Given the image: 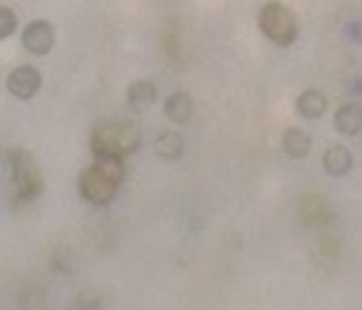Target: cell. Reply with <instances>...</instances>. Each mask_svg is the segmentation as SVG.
Listing matches in <instances>:
<instances>
[{"label": "cell", "mask_w": 362, "mask_h": 310, "mask_svg": "<svg viewBox=\"0 0 362 310\" xmlns=\"http://www.w3.org/2000/svg\"><path fill=\"white\" fill-rule=\"evenodd\" d=\"M92 164H95L100 171H105L110 179H115L117 184H122V181H124L127 166H124V156H122V154H112V151H97Z\"/></svg>", "instance_id": "5bb4252c"}, {"label": "cell", "mask_w": 362, "mask_h": 310, "mask_svg": "<svg viewBox=\"0 0 362 310\" xmlns=\"http://www.w3.org/2000/svg\"><path fill=\"white\" fill-rule=\"evenodd\" d=\"M281 147H283V151H286V156H291V159H305L313 149V142L303 130L291 127V130L283 132Z\"/></svg>", "instance_id": "8fae6325"}, {"label": "cell", "mask_w": 362, "mask_h": 310, "mask_svg": "<svg viewBox=\"0 0 362 310\" xmlns=\"http://www.w3.org/2000/svg\"><path fill=\"white\" fill-rule=\"evenodd\" d=\"M261 33L278 47H288L298 38V18L283 3H266L258 13Z\"/></svg>", "instance_id": "3957f363"}, {"label": "cell", "mask_w": 362, "mask_h": 310, "mask_svg": "<svg viewBox=\"0 0 362 310\" xmlns=\"http://www.w3.org/2000/svg\"><path fill=\"white\" fill-rule=\"evenodd\" d=\"M8 171H11L13 196H16L18 204H30L45 189L40 171H37V164L33 161V156L25 149H13L8 154Z\"/></svg>", "instance_id": "6da1fadb"}, {"label": "cell", "mask_w": 362, "mask_h": 310, "mask_svg": "<svg viewBox=\"0 0 362 310\" xmlns=\"http://www.w3.org/2000/svg\"><path fill=\"white\" fill-rule=\"evenodd\" d=\"M154 151L159 159L176 161L181 154H184V137H181L179 132H164V134L156 137Z\"/></svg>", "instance_id": "4fadbf2b"}, {"label": "cell", "mask_w": 362, "mask_h": 310, "mask_svg": "<svg viewBox=\"0 0 362 310\" xmlns=\"http://www.w3.org/2000/svg\"><path fill=\"white\" fill-rule=\"evenodd\" d=\"M55 45V28L47 21H33L30 25L23 30V47L30 55H47Z\"/></svg>", "instance_id": "5b68a950"}, {"label": "cell", "mask_w": 362, "mask_h": 310, "mask_svg": "<svg viewBox=\"0 0 362 310\" xmlns=\"http://www.w3.org/2000/svg\"><path fill=\"white\" fill-rule=\"evenodd\" d=\"M335 130L345 137H355L362 130V107L360 105H342L337 107L335 120H332Z\"/></svg>", "instance_id": "30bf717a"}, {"label": "cell", "mask_w": 362, "mask_h": 310, "mask_svg": "<svg viewBox=\"0 0 362 310\" xmlns=\"http://www.w3.org/2000/svg\"><path fill=\"white\" fill-rule=\"evenodd\" d=\"M164 115L169 122H174V125H189L194 117V100L187 95V92H174V95H169V100L164 102Z\"/></svg>", "instance_id": "52a82bcc"}, {"label": "cell", "mask_w": 362, "mask_h": 310, "mask_svg": "<svg viewBox=\"0 0 362 310\" xmlns=\"http://www.w3.org/2000/svg\"><path fill=\"white\" fill-rule=\"evenodd\" d=\"M6 85H8V92H11L13 97H18V100H33V97L37 95V90H40L42 77L35 67L21 65L8 75Z\"/></svg>", "instance_id": "8992f818"}, {"label": "cell", "mask_w": 362, "mask_h": 310, "mask_svg": "<svg viewBox=\"0 0 362 310\" xmlns=\"http://www.w3.org/2000/svg\"><path fill=\"white\" fill-rule=\"evenodd\" d=\"M77 186H80V194L85 201H90L92 206H107L117 199L119 194V186L115 179L100 171L95 164L87 166V169L80 171V179H77Z\"/></svg>", "instance_id": "277c9868"}, {"label": "cell", "mask_w": 362, "mask_h": 310, "mask_svg": "<svg viewBox=\"0 0 362 310\" xmlns=\"http://www.w3.org/2000/svg\"><path fill=\"white\" fill-rule=\"evenodd\" d=\"M296 110L305 120H320L327 110V97L320 90H305L296 100Z\"/></svg>", "instance_id": "7c38bea8"}, {"label": "cell", "mask_w": 362, "mask_h": 310, "mask_svg": "<svg viewBox=\"0 0 362 310\" xmlns=\"http://www.w3.org/2000/svg\"><path fill=\"white\" fill-rule=\"evenodd\" d=\"M141 144L139 130H136L132 122H102V125L95 127L92 132V154L97 151H112V154H132L136 151Z\"/></svg>", "instance_id": "7a4b0ae2"}, {"label": "cell", "mask_w": 362, "mask_h": 310, "mask_svg": "<svg viewBox=\"0 0 362 310\" xmlns=\"http://www.w3.org/2000/svg\"><path fill=\"white\" fill-rule=\"evenodd\" d=\"M156 100V87L151 80H136L127 87V102L134 112H146Z\"/></svg>", "instance_id": "9c48e42d"}, {"label": "cell", "mask_w": 362, "mask_h": 310, "mask_svg": "<svg viewBox=\"0 0 362 310\" xmlns=\"http://www.w3.org/2000/svg\"><path fill=\"white\" fill-rule=\"evenodd\" d=\"M18 28V18L11 8H0V40H6L16 33Z\"/></svg>", "instance_id": "9a60e30c"}, {"label": "cell", "mask_w": 362, "mask_h": 310, "mask_svg": "<svg viewBox=\"0 0 362 310\" xmlns=\"http://www.w3.org/2000/svg\"><path fill=\"white\" fill-rule=\"evenodd\" d=\"M352 164H355V161H352V151L340 144L330 147V149H325V154H322V169H325L330 176L350 174Z\"/></svg>", "instance_id": "ba28073f"}]
</instances>
